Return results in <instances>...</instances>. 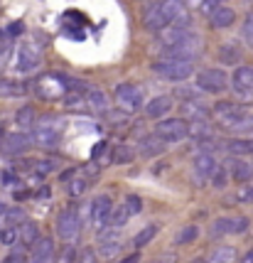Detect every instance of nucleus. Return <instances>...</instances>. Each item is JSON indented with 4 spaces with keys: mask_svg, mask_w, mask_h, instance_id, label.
<instances>
[{
    "mask_svg": "<svg viewBox=\"0 0 253 263\" xmlns=\"http://www.w3.org/2000/svg\"><path fill=\"white\" fill-rule=\"evenodd\" d=\"M37 93L42 99H64L69 93V84L62 74H45L37 81Z\"/></svg>",
    "mask_w": 253,
    "mask_h": 263,
    "instance_id": "obj_9",
    "label": "nucleus"
},
{
    "mask_svg": "<svg viewBox=\"0 0 253 263\" xmlns=\"http://www.w3.org/2000/svg\"><path fill=\"white\" fill-rule=\"evenodd\" d=\"M160 10L165 15L167 25L172 27L174 23H180L187 17V8H184V0H162L160 3Z\"/></svg>",
    "mask_w": 253,
    "mask_h": 263,
    "instance_id": "obj_14",
    "label": "nucleus"
},
{
    "mask_svg": "<svg viewBox=\"0 0 253 263\" xmlns=\"http://www.w3.org/2000/svg\"><path fill=\"white\" fill-rule=\"evenodd\" d=\"M5 212H8V206H5V204H3V202H0V219L5 217Z\"/></svg>",
    "mask_w": 253,
    "mask_h": 263,
    "instance_id": "obj_48",
    "label": "nucleus"
},
{
    "mask_svg": "<svg viewBox=\"0 0 253 263\" xmlns=\"http://www.w3.org/2000/svg\"><path fill=\"white\" fill-rule=\"evenodd\" d=\"M23 93H25V86L15 84V81L0 79V96H23Z\"/></svg>",
    "mask_w": 253,
    "mask_h": 263,
    "instance_id": "obj_32",
    "label": "nucleus"
},
{
    "mask_svg": "<svg viewBox=\"0 0 253 263\" xmlns=\"http://www.w3.org/2000/svg\"><path fill=\"white\" fill-rule=\"evenodd\" d=\"M241 37L248 47H253V15H246L241 23Z\"/></svg>",
    "mask_w": 253,
    "mask_h": 263,
    "instance_id": "obj_35",
    "label": "nucleus"
},
{
    "mask_svg": "<svg viewBox=\"0 0 253 263\" xmlns=\"http://www.w3.org/2000/svg\"><path fill=\"white\" fill-rule=\"evenodd\" d=\"M202 54V37L184 30L174 42L165 47V57H180V59H197Z\"/></svg>",
    "mask_w": 253,
    "mask_h": 263,
    "instance_id": "obj_4",
    "label": "nucleus"
},
{
    "mask_svg": "<svg viewBox=\"0 0 253 263\" xmlns=\"http://www.w3.org/2000/svg\"><path fill=\"white\" fill-rule=\"evenodd\" d=\"M123 206L128 209V214H130V217H133V214H140V212H143V202H140V197H135V195L128 197L126 202H123Z\"/></svg>",
    "mask_w": 253,
    "mask_h": 263,
    "instance_id": "obj_37",
    "label": "nucleus"
},
{
    "mask_svg": "<svg viewBox=\"0 0 253 263\" xmlns=\"http://www.w3.org/2000/svg\"><path fill=\"white\" fill-rule=\"evenodd\" d=\"M224 3H226V0H202V12L211 15V12L219 10V8H221Z\"/></svg>",
    "mask_w": 253,
    "mask_h": 263,
    "instance_id": "obj_42",
    "label": "nucleus"
},
{
    "mask_svg": "<svg viewBox=\"0 0 253 263\" xmlns=\"http://www.w3.org/2000/svg\"><path fill=\"white\" fill-rule=\"evenodd\" d=\"M52 256H54V243H52V239H37L30 263H49Z\"/></svg>",
    "mask_w": 253,
    "mask_h": 263,
    "instance_id": "obj_20",
    "label": "nucleus"
},
{
    "mask_svg": "<svg viewBox=\"0 0 253 263\" xmlns=\"http://www.w3.org/2000/svg\"><path fill=\"white\" fill-rule=\"evenodd\" d=\"M81 263H93V253L91 251H84V256H81Z\"/></svg>",
    "mask_w": 253,
    "mask_h": 263,
    "instance_id": "obj_45",
    "label": "nucleus"
},
{
    "mask_svg": "<svg viewBox=\"0 0 253 263\" xmlns=\"http://www.w3.org/2000/svg\"><path fill=\"white\" fill-rule=\"evenodd\" d=\"M145 27H148L150 32H160L165 27H170L167 20H165V15L160 10V3H155V5H150L148 12H145Z\"/></svg>",
    "mask_w": 253,
    "mask_h": 263,
    "instance_id": "obj_18",
    "label": "nucleus"
},
{
    "mask_svg": "<svg viewBox=\"0 0 253 263\" xmlns=\"http://www.w3.org/2000/svg\"><path fill=\"white\" fill-rule=\"evenodd\" d=\"M89 184L91 182H89L86 177H74V180L69 182V195L71 197H81L86 190H89Z\"/></svg>",
    "mask_w": 253,
    "mask_h": 263,
    "instance_id": "obj_33",
    "label": "nucleus"
},
{
    "mask_svg": "<svg viewBox=\"0 0 253 263\" xmlns=\"http://www.w3.org/2000/svg\"><path fill=\"white\" fill-rule=\"evenodd\" d=\"M219 59H221V64H239L241 62V47L236 42H224L219 47Z\"/></svg>",
    "mask_w": 253,
    "mask_h": 263,
    "instance_id": "obj_22",
    "label": "nucleus"
},
{
    "mask_svg": "<svg viewBox=\"0 0 253 263\" xmlns=\"http://www.w3.org/2000/svg\"><path fill=\"white\" fill-rule=\"evenodd\" d=\"M113 214V202H111V197H96L91 202V221L96 227H106L108 224V219Z\"/></svg>",
    "mask_w": 253,
    "mask_h": 263,
    "instance_id": "obj_13",
    "label": "nucleus"
},
{
    "mask_svg": "<svg viewBox=\"0 0 253 263\" xmlns=\"http://www.w3.org/2000/svg\"><path fill=\"white\" fill-rule=\"evenodd\" d=\"M211 234L214 236H219V234H231V219H217L214 221V227H211Z\"/></svg>",
    "mask_w": 253,
    "mask_h": 263,
    "instance_id": "obj_38",
    "label": "nucleus"
},
{
    "mask_svg": "<svg viewBox=\"0 0 253 263\" xmlns=\"http://www.w3.org/2000/svg\"><path fill=\"white\" fill-rule=\"evenodd\" d=\"M229 153L236 155V158H243V155H251L253 153V138H233L229 140Z\"/></svg>",
    "mask_w": 253,
    "mask_h": 263,
    "instance_id": "obj_26",
    "label": "nucleus"
},
{
    "mask_svg": "<svg viewBox=\"0 0 253 263\" xmlns=\"http://www.w3.org/2000/svg\"><path fill=\"white\" fill-rule=\"evenodd\" d=\"M115 103H118L123 111L133 114V111L143 108L145 91L140 89L138 84H118V86H115Z\"/></svg>",
    "mask_w": 253,
    "mask_h": 263,
    "instance_id": "obj_5",
    "label": "nucleus"
},
{
    "mask_svg": "<svg viewBox=\"0 0 253 263\" xmlns=\"http://www.w3.org/2000/svg\"><path fill=\"white\" fill-rule=\"evenodd\" d=\"M197 89L207 93H221L229 89V74L224 69H204L197 77Z\"/></svg>",
    "mask_w": 253,
    "mask_h": 263,
    "instance_id": "obj_6",
    "label": "nucleus"
},
{
    "mask_svg": "<svg viewBox=\"0 0 253 263\" xmlns=\"http://www.w3.org/2000/svg\"><path fill=\"white\" fill-rule=\"evenodd\" d=\"M231 86L239 96H253V67H236Z\"/></svg>",
    "mask_w": 253,
    "mask_h": 263,
    "instance_id": "obj_12",
    "label": "nucleus"
},
{
    "mask_svg": "<svg viewBox=\"0 0 253 263\" xmlns=\"http://www.w3.org/2000/svg\"><path fill=\"white\" fill-rule=\"evenodd\" d=\"M162 150H165V140L160 136L140 140V155L143 158H155V155H160Z\"/></svg>",
    "mask_w": 253,
    "mask_h": 263,
    "instance_id": "obj_23",
    "label": "nucleus"
},
{
    "mask_svg": "<svg viewBox=\"0 0 253 263\" xmlns=\"http://www.w3.org/2000/svg\"><path fill=\"white\" fill-rule=\"evenodd\" d=\"M17 241H23V231H20V227L5 224V227L0 229V243H3V246H15Z\"/></svg>",
    "mask_w": 253,
    "mask_h": 263,
    "instance_id": "obj_28",
    "label": "nucleus"
},
{
    "mask_svg": "<svg viewBox=\"0 0 253 263\" xmlns=\"http://www.w3.org/2000/svg\"><path fill=\"white\" fill-rule=\"evenodd\" d=\"M111 160L115 162V165H128V162L135 160V150L130 148V145H118V148L113 150V158Z\"/></svg>",
    "mask_w": 253,
    "mask_h": 263,
    "instance_id": "obj_31",
    "label": "nucleus"
},
{
    "mask_svg": "<svg viewBox=\"0 0 253 263\" xmlns=\"http://www.w3.org/2000/svg\"><path fill=\"white\" fill-rule=\"evenodd\" d=\"M236 199L239 202H243V204H253V187L251 184H241V190H239V195H236Z\"/></svg>",
    "mask_w": 253,
    "mask_h": 263,
    "instance_id": "obj_41",
    "label": "nucleus"
},
{
    "mask_svg": "<svg viewBox=\"0 0 253 263\" xmlns=\"http://www.w3.org/2000/svg\"><path fill=\"white\" fill-rule=\"evenodd\" d=\"M3 263H25V253L23 251H15V253H10V256H8Z\"/></svg>",
    "mask_w": 253,
    "mask_h": 263,
    "instance_id": "obj_44",
    "label": "nucleus"
},
{
    "mask_svg": "<svg viewBox=\"0 0 253 263\" xmlns=\"http://www.w3.org/2000/svg\"><path fill=\"white\" fill-rule=\"evenodd\" d=\"M128 217H130V214H128V209H126V206H121L118 212H113V214H111V219H108V227L121 229V227H123V224L128 221Z\"/></svg>",
    "mask_w": 253,
    "mask_h": 263,
    "instance_id": "obj_36",
    "label": "nucleus"
},
{
    "mask_svg": "<svg viewBox=\"0 0 253 263\" xmlns=\"http://www.w3.org/2000/svg\"><path fill=\"white\" fill-rule=\"evenodd\" d=\"M155 136H160L165 143H180L189 136V123L184 118H162L155 128Z\"/></svg>",
    "mask_w": 253,
    "mask_h": 263,
    "instance_id": "obj_7",
    "label": "nucleus"
},
{
    "mask_svg": "<svg viewBox=\"0 0 253 263\" xmlns=\"http://www.w3.org/2000/svg\"><path fill=\"white\" fill-rule=\"evenodd\" d=\"M241 263H253V249H251V251H248V253H246V256H243V258H241Z\"/></svg>",
    "mask_w": 253,
    "mask_h": 263,
    "instance_id": "obj_46",
    "label": "nucleus"
},
{
    "mask_svg": "<svg viewBox=\"0 0 253 263\" xmlns=\"http://www.w3.org/2000/svg\"><path fill=\"white\" fill-rule=\"evenodd\" d=\"M20 231H23V241H25V243H37V239H40V236H37V227L32 224V221H27V219L23 221Z\"/></svg>",
    "mask_w": 253,
    "mask_h": 263,
    "instance_id": "obj_34",
    "label": "nucleus"
},
{
    "mask_svg": "<svg viewBox=\"0 0 253 263\" xmlns=\"http://www.w3.org/2000/svg\"><path fill=\"white\" fill-rule=\"evenodd\" d=\"M194 263H199V261H194Z\"/></svg>",
    "mask_w": 253,
    "mask_h": 263,
    "instance_id": "obj_49",
    "label": "nucleus"
},
{
    "mask_svg": "<svg viewBox=\"0 0 253 263\" xmlns=\"http://www.w3.org/2000/svg\"><path fill=\"white\" fill-rule=\"evenodd\" d=\"M86 101H89V106H91L93 111H101V114H108V108H111L108 96L104 91H99V89H89L86 91Z\"/></svg>",
    "mask_w": 253,
    "mask_h": 263,
    "instance_id": "obj_25",
    "label": "nucleus"
},
{
    "mask_svg": "<svg viewBox=\"0 0 253 263\" xmlns=\"http://www.w3.org/2000/svg\"><path fill=\"white\" fill-rule=\"evenodd\" d=\"M35 140L27 133H5L0 136V153L3 155H23Z\"/></svg>",
    "mask_w": 253,
    "mask_h": 263,
    "instance_id": "obj_10",
    "label": "nucleus"
},
{
    "mask_svg": "<svg viewBox=\"0 0 253 263\" xmlns=\"http://www.w3.org/2000/svg\"><path fill=\"white\" fill-rule=\"evenodd\" d=\"M81 231V219H79V209L76 206H69L64 209L57 217V236L62 241H74Z\"/></svg>",
    "mask_w": 253,
    "mask_h": 263,
    "instance_id": "obj_8",
    "label": "nucleus"
},
{
    "mask_svg": "<svg viewBox=\"0 0 253 263\" xmlns=\"http://www.w3.org/2000/svg\"><path fill=\"white\" fill-rule=\"evenodd\" d=\"M209 20H211V27H217V30H226L231 25L236 23V12L231 10L229 5H221L219 10H214L209 15Z\"/></svg>",
    "mask_w": 253,
    "mask_h": 263,
    "instance_id": "obj_19",
    "label": "nucleus"
},
{
    "mask_svg": "<svg viewBox=\"0 0 253 263\" xmlns=\"http://www.w3.org/2000/svg\"><path fill=\"white\" fill-rule=\"evenodd\" d=\"M155 234H158V227H155V224H148V227H143V229L135 234V239H133V246H135V249H143V246H148L150 241L155 239Z\"/></svg>",
    "mask_w": 253,
    "mask_h": 263,
    "instance_id": "obj_29",
    "label": "nucleus"
},
{
    "mask_svg": "<svg viewBox=\"0 0 253 263\" xmlns=\"http://www.w3.org/2000/svg\"><path fill=\"white\" fill-rule=\"evenodd\" d=\"M236 261V249H231V246H219L214 251L209 253L207 263H233Z\"/></svg>",
    "mask_w": 253,
    "mask_h": 263,
    "instance_id": "obj_27",
    "label": "nucleus"
},
{
    "mask_svg": "<svg viewBox=\"0 0 253 263\" xmlns=\"http://www.w3.org/2000/svg\"><path fill=\"white\" fill-rule=\"evenodd\" d=\"M152 69L167 81H184L194 74L192 59H180V57H162L152 64Z\"/></svg>",
    "mask_w": 253,
    "mask_h": 263,
    "instance_id": "obj_3",
    "label": "nucleus"
},
{
    "mask_svg": "<svg viewBox=\"0 0 253 263\" xmlns=\"http://www.w3.org/2000/svg\"><path fill=\"white\" fill-rule=\"evenodd\" d=\"M231 175L236 182H248L253 177V162H248L246 158H236L231 162Z\"/></svg>",
    "mask_w": 253,
    "mask_h": 263,
    "instance_id": "obj_21",
    "label": "nucleus"
},
{
    "mask_svg": "<svg viewBox=\"0 0 253 263\" xmlns=\"http://www.w3.org/2000/svg\"><path fill=\"white\" fill-rule=\"evenodd\" d=\"M172 99L170 96H155L152 101H148L145 103V116L148 118H158V121H162L165 116L172 111Z\"/></svg>",
    "mask_w": 253,
    "mask_h": 263,
    "instance_id": "obj_16",
    "label": "nucleus"
},
{
    "mask_svg": "<svg viewBox=\"0 0 253 263\" xmlns=\"http://www.w3.org/2000/svg\"><path fill=\"white\" fill-rule=\"evenodd\" d=\"M226 180H229V175H226L224 167H217V172L211 175V184H214L217 190H224V187H226Z\"/></svg>",
    "mask_w": 253,
    "mask_h": 263,
    "instance_id": "obj_40",
    "label": "nucleus"
},
{
    "mask_svg": "<svg viewBox=\"0 0 253 263\" xmlns=\"http://www.w3.org/2000/svg\"><path fill=\"white\" fill-rule=\"evenodd\" d=\"M118 263H138V256H128V258H123V261Z\"/></svg>",
    "mask_w": 253,
    "mask_h": 263,
    "instance_id": "obj_47",
    "label": "nucleus"
},
{
    "mask_svg": "<svg viewBox=\"0 0 253 263\" xmlns=\"http://www.w3.org/2000/svg\"><path fill=\"white\" fill-rule=\"evenodd\" d=\"M15 123L23 128V130H32V128L37 126L35 108H32V106H23V108H17V114H15Z\"/></svg>",
    "mask_w": 253,
    "mask_h": 263,
    "instance_id": "obj_24",
    "label": "nucleus"
},
{
    "mask_svg": "<svg viewBox=\"0 0 253 263\" xmlns=\"http://www.w3.org/2000/svg\"><path fill=\"white\" fill-rule=\"evenodd\" d=\"M40 67V49L32 45H23L17 52V69L20 71H32Z\"/></svg>",
    "mask_w": 253,
    "mask_h": 263,
    "instance_id": "obj_17",
    "label": "nucleus"
},
{
    "mask_svg": "<svg viewBox=\"0 0 253 263\" xmlns=\"http://www.w3.org/2000/svg\"><path fill=\"white\" fill-rule=\"evenodd\" d=\"M197 236H199V229H197L194 224H189V227H182V229L177 231L174 243H177V246H187V243H194Z\"/></svg>",
    "mask_w": 253,
    "mask_h": 263,
    "instance_id": "obj_30",
    "label": "nucleus"
},
{
    "mask_svg": "<svg viewBox=\"0 0 253 263\" xmlns=\"http://www.w3.org/2000/svg\"><path fill=\"white\" fill-rule=\"evenodd\" d=\"M217 160H214V155L211 153H199L194 158V165H192V175H194L197 184H204L217 172Z\"/></svg>",
    "mask_w": 253,
    "mask_h": 263,
    "instance_id": "obj_11",
    "label": "nucleus"
},
{
    "mask_svg": "<svg viewBox=\"0 0 253 263\" xmlns=\"http://www.w3.org/2000/svg\"><path fill=\"white\" fill-rule=\"evenodd\" d=\"M62 133H64V121L57 116H42L32 128V140L42 148H57L62 143Z\"/></svg>",
    "mask_w": 253,
    "mask_h": 263,
    "instance_id": "obj_1",
    "label": "nucleus"
},
{
    "mask_svg": "<svg viewBox=\"0 0 253 263\" xmlns=\"http://www.w3.org/2000/svg\"><path fill=\"white\" fill-rule=\"evenodd\" d=\"M118 249H121V231L115 229V227L99 234V251L104 253V256H113Z\"/></svg>",
    "mask_w": 253,
    "mask_h": 263,
    "instance_id": "obj_15",
    "label": "nucleus"
},
{
    "mask_svg": "<svg viewBox=\"0 0 253 263\" xmlns=\"http://www.w3.org/2000/svg\"><path fill=\"white\" fill-rule=\"evenodd\" d=\"M214 116L217 121L224 128H246L251 126V114L246 106H239V103L231 101H221L214 106Z\"/></svg>",
    "mask_w": 253,
    "mask_h": 263,
    "instance_id": "obj_2",
    "label": "nucleus"
},
{
    "mask_svg": "<svg viewBox=\"0 0 253 263\" xmlns=\"http://www.w3.org/2000/svg\"><path fill=\"white\" fill-rule=\"evenodd\" d=\"M3 219H5V224H15V227H17V224L25 221V214H23V209H8Z\"/></svg>",
    "mask_w": 253,
    "mask_h": 263,
    "instance_id": "obj_39",
    "label": "nucleus"
},
{
    "mask_svg": "<svg viewBox=\"0 0 253 263\" xmlns=\"http://www.w3.org/2000/svg\"><path fill=\"white\" fill-rule=\"evenodd\" d=\"M54 170V162L52 160H37L35 162V172H40V175H47V172Z\"/></svg>",
    "mask_w": 253,
    "mask_h": 263,
    "instance_id": "obj_43",
    "label": "nucleus"
}]
</instances>
